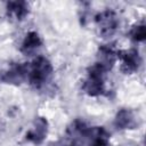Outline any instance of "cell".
<instances>
[{"label":"cell","mask_w":146,"mask_h":146,"mask_svg":"<svg viewBox=\"0 0 146 146\" xmlns=\"http://www.w3.org/2000/svg\"><path fill=\"white\" fill-rule=\"evenodd\" d=\"M54 66L51 62L44 56L35 57L31 64H29L27 82L36 90L46 88L52 80Z\"/></svg>","instance_id":"obj_1"},{"label":"cell","mask_w":146,"mask_h":146,"mask_svg":"<svg viewBox=\"0 0 146 146\" xmlns=\"http://www.w3.org/2000/svg\"><path fill=\"white\" fill-rule=\"evenodd\" d=\"M107 72L96 62L88 67L87 76L81 84V89L90 97H98L106 92L105 76Z\"/></svg>","instance_id":"obj_2"},{"label":"cell","mask_w":146,"mask_h":146,"mask_svg":"<svg viewBox=\"0 0 146 146\" xmlns=\"http://www.w3.org/2000/svg\"><path fill=\"white\" fill-rule=\"evenodd\" d=\"M95 24L97 26L98 34L102 38L107 39L116 33L120 25V18L113 9H105L96 14Z\"/></svg>","instance_id":"obj_3"},{"label":"cell","mask_w":146,"mask_h":146,"mask_svg":"<svg viewBox=\"0 0 146 146\" xmlns=\"http://www.w3.org/2000/svg\"><path fill=\"white\" fill-rule=\"evenodd\" d=\"M117 59L121 60L120 70L123 74H133L136 73L143 63L141 56L136 48H130L127 50L117 51Z\"/></svg>","instance_id":"obj_4"},{"label":"cell","mask_w":146,"mask_h":146,"mask_svg":"<svg viewBox=\"0 0 146 146\" xmlns=\"http://www.w3.org/2000/svg\"><path fill=\"white\" fill-rule=\"evenodd\" d=\"M49 123L44 116H36L33 120L31 128L27 130L25 135V139L33 145H40L43 143L48 135Z\"/></svg>","instance_id":"obj_5"},{"label":"cell","mask_w":146,"mask_h":146,"mask_svg":"<svg viewBox=\"0 0 146 146\" xmlns=\"http://www.w3.org/2000/svg\"><path fill=\"white\" fill-rule=\"evenodd\" d=\"M27 74H29V64L26 63H14L11 64L7 71L3 72L1 76V81L19 86L23 82L27 81Z\"/></svg>","instance_id":"obj_6"},{"label":"cell","mask_w":146,"mask_h":146,"mask_svg":"<svg viewBox=\"0 0 146 146\" xmlns=\"http://www.w3.org/2000/svg\"><path fill=\"white\" fill-rule=\"evenodd\" d=\"M117 49L112 44H102L97 51V60L106 72L111 71L117 60Z\"/></svg>","instance_id":"obj_7"},{"label":"cell","mask_w":146,"mask_h":146,"mask_svg":"<svg viewBox=\"0 0 146 146\" xmlns=\"http://www.w3.org/2000/svg\"><path fill=\"white\" fill-rule=\"evenodd\" d=\"M6 14L9 19L15 22H22L29 16L30 7L26 1H8L6 3Z\"/></svg>","instance_id":"obj_8"},{"label":"cell","mask_w":146,"mask_h":146,"mask_svg":"<svg viewBox=\"0 0 146 146\" xmlns=\"http://www.w3.org/2000/svg\"><path fill=\"white\" fill-rule=\"evenodd\" d=\"M114 125L119 130H131L137 127V119L130 108H121L114 117Z\"/></svg>","instance_id":"obj_9"},{"label":"cell","mask_w":146,"mask_h":146,"mask_svg":"<svg viewBox=\"0 0 146 146\" xmlns=\"http://www.w3.org/2000/svg\"><path fill=\"white\" fill-rule=\"evenodd\" d=\"M42 43L43 41L39 35V33L35 31H30L24 36L19 50L22 54L26 56H31V55H34L36 51H39V49L42 47Z\"/></svg>","instance_id":"obj_10"},{"label":"cell","mask_w":146,"mask_h":146,"mask_svg":"<svg viewBox=\"0 0 146 146\" xmlns=\"http://www.w3.org/2000/svg\"><path fill=\"white\" fill-rule=\"evenodd\" d=\"M86 140L88 146H110L111 135L104 127H92Z\"/></svg>","instance_id":"obj_11"},{"label":"cell","mask_w":146,"mask_h":146,"mask_svg":"<svg viewBox=\"0 0 146 146\" xmlns=\"http://www.w3.org/2000/svg\"><path fill=\"white\" fill-rule=\"evenodd\" d=\"M129 38L133 42H143L146 39V26L144 22L136 23L129 31Z\"/></svg>","instance_id":"obj_12"}]
</instances>
